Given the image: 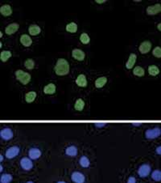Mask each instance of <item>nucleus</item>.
Returning a JSON list of instances; mask_svg holds the SVG:
<instances>
[{
  "label": "nucleus",
  "mask_w": 161,
  "mask_h": 183,
  "mask_svg": "<svg viewBox=\"0 0 161 183\" xmlns=\"http://www.w3.org/2000/svg\"><path fill=\"white\" fill-rule=\"evenodd\" d=\"M84 107L85 101L81 98L77 99L76 102H75V105H74V109L77 110V111H82L83 109H84Z\"/></svg>",
  "instance_id": "26"
},
{
  "label": "nucleus",
  "mask_w": 161,
  "mask_h": 183,
  "mask_svg": "<svg viewBox=\"0 0 161 183\" xmlns=\"http://www.w3.org/2000/svg\"><path fill=\"white\" fill-rule=\"evenodd\" d=\"M13 178L9 173H3L0 177V183H10Z\"/></svg>",
  "instance_id": "27"
},
{
  "label": "nucleus",
  "mask_w": 161,
  "mask_h": 183,
  "mask_svg": "<svg viewBox=\"0 0 161 183\" xmlns=\"http://www.w3.org/2000/svg\"><path fill=\"white\" fill-rule=\"evenodd\" d=\"M80 41H81V42H82V44L87 45V44H89V43L90 42V36H89L87 33L83 32V33H82L81 36H80Z\"/></svg>",
  "instance_id": "30"
},
{
  "label": "nucleus",
  "mask_w": 161,
  "mask_h": 183,
  "mask_svg": "<svg viewBox=\"0 0 161 183\" xmlns=\"http://www.w3.org/2000/svg\"><path fill=\"white\" fill-rule=\"evenodd\" d=\"M97 3H104L105 2H106V0H96L95 1Z\"/></svg>",
  "instance_id": "37"
},
{
  "label": "nucleus",
  "mask_w": 161,
  "mask_h": 183,
  "mask_svg": "<svg viewBox=\"0 0 161 183\" xmlns=\"http://www.w3.org/2000/svg\"><path fill=\"white\" fill-rule=\"evenodd\" d=\"M28 32H29V34L32 36H36L40 33L41 29L40 26H38L36 24H32L28 28Z\"/></svg>",
  "instance_id": "19"
},
{
  "label": "nucleus",
  "mask_w": 161,
  "mask_h": 183,
  "mask_svg": "<svg viewBox=\"0 0 161 183\" xmlns=\"http://www.w3.org/2000/svg\"><path fill=\"white\" fill-rule=\"evenodd\" d=\"M65 154L69 157H76L77 155V148L76 146H69L65 149Z\"/></svg>",
  "instance_id": "22"
},
{
  "label": "nucleus",
  "mask_w": 161,
  "mask_h": 183,
  "mask_svg": "<svg viewBox=\"0 0 161 183\" xmlns=\"http://www.w3.org/2000/svg\"><path fill=\"white\" fill-rule=\"evenodd\" d=\"M152 54L156 58H157V59L161 58V48L160 46H157V47L155 48L153 50H152Z\"/></svg>",
  "instance_id": "33"
},
{
  "label": "nucleus",
  "mask_w": 161,
  "mask_h": 183,
  "mask_svg": "<svg viewBox=\"0 0 161 183\" xmlns=\"http://www.w3.org/2000/svg\"><path fill=\"white\" fill-rule=\"evenodd\" d=\"M161 135L160 128L156 127L153 129H148L146 130L145 137L148 139H154L158 138Z\"/></svg>",
  "instance_id": "3"
},
{
  "label": "nucleus",
  "mask_w": 161,
  "mask_h": 183,
  "mask_svg": "<svg viewBox=\"0 0 161 183\" xmlns=\"http://www.w3.org/2000/svg\"><path fill=\"white\" fill-rule=\"evenodd\" d=\"M28 156L29 158L32 160L39 159L41 156V151L36 148H32L28 151Z\"/></svg>",
  "instance_id": "13"
},
{
  "label": "nucleus",
  "mask_w": 161,
  "mask_h": 183,
  "mask_svg": "<svg viewBox=\"0 0 161 183\" xmlns=\"http://www.w3.org/2000/svg\"><path fill=\"white\" fill-rule=\"evenodd\" d=\"M157 29H158L159 31H161V23H160V24L157 25Z\"/></svg>",
  "instance_id": "38"
},
{
  "label": "nucleus",
  "mask_w": 161,
  "mask_h": 183,
  "mask_svg": "<svg viewBox=\"0 0 161 183\" xmlns=\"http://www.w3.org/2000/svg\"><path fill=\"white\" fill-rule=\"evenodd\" d=\"M27 183H34V182H33V181H27Z\"/></svg>",
  "instance_id": "42"
},
{
  "label": "nucleus",
  "mask_w": 161,
  "mask_h": 183,
  "mask_svg": "<svg viewBox=\"0 0 161 183\" xmlns=\"http://www.w3.org/2000/svg\"><path fill=\"white\" fill-rule=\"evenodd\" d=\"M79 163L80 165H81V166L83 168H88L89 166H90V160L88 159L87 157H85V156H83V157H81V159H80L79 160Z\"/></svg>",
  "instance_id": "29"
},
{
  "label": "nucleus",
  "mask_w": 161,
  "mask_h": 183,
  "mask_svg": "<svg viewBox=\"0 0 161 183\" xmlns=\"http://www.w3.org/2000/svg\"><path fill=\"white\" fill-rule=\"evenodd\" d=\"M95 127H105L106 125V123H105V122H98V123H95Z\"/></svg>",
  "instance_id": "34"
},
{
  "label": "nucleus",
  "mask_w": 161,
  "mask_h": 183,
  "mask_svg": "<svg viewBox=\"0 0 161 183\" xmlns=\"http://www.w3.org/2000/svg\"><path fill=\"white\" fill-rule=\"evenodd\" d=\"M0 13L3 16H9L12 14V8L10 5L5 4L0 8Z\"/></svg>",
  "instance_id": "18"
},
{
  "label": "nucleus",
  "mask_w": 161,
  "mask_h": 183,
  "mask_svg": "<svg viewBox=\"0 0 161 183\" xmlns=\"http://www.w3.org/2000/svg\"><path fill=\"white\" fill-rule=\"evenodd\" d=\"M71 179L74 183H85V177L80 172H73L71 174Z\"/></svg>",
  "instance_id": "9"
},
{
  "label": "nucleus",
  "mask_w": 161,
  "mask_h": 183,
  "mask_svg": "<svg viewBox=\"0 0 161 183\" xmlns=\"http://www.w3.org/2000/svg\"><path fill=\"white\" fill-rule=\"evenodd\" d=\"M66 31L70 33H75L77 31V24L74 22H71L66 25L65 27Z\"/></svg>",
  "instance_id": "24"
},
{
  "label": "nucleus",
  "mask_w": 161,
  "mask_h": 183,
  "mask_svg": "<svg viewBox=\"0 0 161 183\" xmlns=\"http://www.w3.org/2000/svg\"><path fill=\"white\" fill-rule=\"evenodd\" d=\"M76 84H77L79 87H82V88H85L88 84L87 80H86V77H85V75L83 74L79 75L77 77V79H76Z\"/></svg>",
  "instance_id": "14"
},
{
  "label": "nucleus",
  "mask_w": 161,
  "mask_h": 183,
  "mask_svg": "<svg viewBox=\"0 0 161 183\" xmlns=\"http://www.w3.org/2000/svg\"><path fill=\"white\" fill-rule=\"evenodd\" d=\"M148 73L150 75L156 76V75H158L160 74V69L156 65H151V66H148Z\"/></svg>",
  "instance_id": "25"
},
{
  "label": "nucleus",
  "mask_w": 161,
  "mask_h": 183,
  "mask_svg": "<svg viewBox=\"0 0 161 183\" xmlns=\"http://www.w3.org/2000/svg\"><path fill=\"white\" fill-rule=\"evenodd\" d=\"M72 56L74 59L77 61H83L85 57V53L83 50H79V49H74L72 51Z\"/></svg>",
  "instance_id": "11"
},
{
  "label": "nucleus",
  "mask_w": 161,
  "mask_h": 183,
  "mask_svg": "<svg viewBox=\"0 0 161 183\" xmlns=\"http://www.w3.org/2000/svg\"><path fill=\"white\" fill-rule=\"evenodd\" d=\"M127 183H136V180H135V178L134 177H130L128 178Z\"/></svg>",
  "instance_id": "35"
},
{
  "label": "nucleus",
  "mask_w": 161,
  "mask_h": 183,
  "mask_svg": "<svg viewBox=\"0 0 161 183\" xmlns=\"http://www.w3.org/2000/svg\"><path fill=\"white\" fill-rule=\"evenodd\" d=\"M146 11H147V13L149 16H155L156 14L160 13L161 11L160 3H157V4H155V5L149 6L147 8Z\"/></svg>",
  "instance_id": "10"
},
{
  "label": "nucleus",
  "mask_w": 161,
  "mask_h": 183,
  "mask_svg": "<svg viewBox=\"0 0 161 183\" xmlns=\"http://www.w3.org/2000/svg\"><path fill=\"white\" fill-rule=\"evenodd\" d=\"M36 93L34 92V91L28 92L25 95V101H26L27 103H32L36 100Z\"/></svg>",
  "instance_id": "21"
},
{
  "label": "nucleus",
  "mask_w": 161,
  "mask_h": 183,
  "mask_svg": "<svg viewBox=\"0 0 161 183\" xmlns=\"http://www.w3.org/2000/svg\"><path fill=\"white\" fill-rule=\"evenodd\" d=\"M19 29V24L17 23H12V24H8L7 26L6 27L5 32L6 34L7 35H12L15 32H16Z\"/></svg>",
  "instance_id": "12"
},
{
  "label": "nucleus",
  "mask_w": 161,
  "mask_h": 183,
  "mask_svg": "<svg viewBox=\"0 0 161 183\" xmlns=\"http://www.w3.org/2000/svg\"><path fill=\"white\" fill-rule=\"evenodd\" d=\"M56 87L53 83L48 84L46 86H45V88H44V93L47 95H53L56 93Z\"/></svg>",
  "instance_id": "17"
},
{
  "label": "nucleus",
  "mask_w": 161,
  "mask_h": 183,
  "mask_svg": "<svg viewBox=\"0 0 161 183\" xmlns=\"http://www.w3.org/2000/svg\"><path fill=\"white\" fill-rule=\"evenodd\" d=\"M20 166L23 169L26 170V171L32 169L33 168V163L32 161V159H30L28 157H23L20 160Z\"/></svg>",
  "instance_id": "6"
},
{
  "label": "nucleus",
  "mask_w": 161,
  "mask_h": 183,
  "mask_svg": "<svg viewBox=\"0 0 161 183\" xmlns=\"http://www.w3.org/2000/svg\"><path fill=\"white\" fill-rule=\"evenodd\" d=\"M16 79L21 83L22 84L26 85L31 81L32 76L29 73L25 72L22 70H17L16 72Z\"/></svg>",
  "instance_id": "2"
},
{
  "label": "nucleus",
  "mask_w": 161,
  "mask_h": 183,
  "mask_svg": "<svg viewBox=\"0 0 161 183\" xmlns=\"http://www.w3.org/2000/svg\"><path fill=\"white\" fill-rule=\"evenodd\" d=\"M156 153L158 155H160L161 154V146H159L157 148H156Z\"/></svg>",
  "instance_id": "36"
},
{
  "label": "nucleus",
  "mask_w": 161,
  "mask_h": 183,
  "mask_svg": "<svg viewBox=\"0 0 161 183\" xmlns=\"http://www.w3.org/2000/svg\"><path fill=\"white\" fill-rule=\"evenodd\" d=\"M20 43L25 47H29L30 45H32V40L29 35L23 34L20 37Z\"/></svg>",
  "instance_id": "15"
},
{
  "label": "nucleus",
  "mask_w": 161,
  "mask_h": 183,
  "mask_svg": "<svg viewBox=\"0 0 161 183\" xmlns=\"http://www.w3.org/2000/svg\"><path fill=\"white\" fill-rule=\"evenodd\" d=\"M151 178H152L154 181H160L161 180L160 170H154L153 172H151Z\"/></svg>",
  "instance_id": "31"
},
{
  "label": "nucleus",
  "mask_w": 161,
  "mask_h": 183,
  "mask_svg": "<svg viewBox=\"0 0 161 183\" xmlns=\"http://www.w3.org/2000/svg\"><path fill=\"white\" fill-rule=\"evenodd\" d=\"M24 66L26 67L27 69H28V70L34 69V67H35L34 60L32 59H27L26 61H25V63H24Z\"/></svg>",
  "instance_id": "32"
},
{
  "label": "nucleus",
  "mask_w": 161,
  "mask_h": 183,
  "mask_svg": "<svg viewBox=\"0 0 161 183\" xmlns=\"http://www.w3.org/2000/svg\"><path fill=\"white\" fill-rule=\"evenodd\" d=\"M151 46H152V45H151V42L150 41H144L140 44L139 47V50L141 53L145 54V53H148L151 50Z\"/></svg>",
  "instance_id": "8"
},
{
  "label": "nucleus",
  "mask_w": 161,
  "mask_h": 183,
  "mask_svg": "<svg viewBox=\"0 0 161 183\" xmlns=\"http://www.w3.org/2000/svg\"><path fill=\"white\" fill-rule=\"evenodd\" d=\"M136 59H137V56L135 53H131L128 58V60H127V63H126V68L127 69H132V67L135 65V62H136Z\"/></svg>",
  "instance_id": "16"
},
{
  "label": "nucleus",
  "mask_w": 161,
  "mask_h": 183,
  "mask_svg": "<svg viewBox=\"0 0 161 183\" xmlns=\"http://www.w3.org/2000/svg\"><path fill=\"white\" fill-rule=\"evenodd\" d=\"M151 171V168L148 164H143L138 169V174L140 178H146L150 174Z\"/></svg>",
  "instance_id": "4"
},
{
  "label": "nucleus",
  "mask_w": 161,
  "mask_h": 183,
  "mask_svg": "<svg viewBox=\"0 0 161 183\" xmlns=\"http://www.w3.org/2000/svg\"><path fill=\"white\" fill-rule=\"evenodd\" d=\"M19 148L17 146H13L9 148L6 151L5 156L7 159H13L16 157H17L19 153Z\"/></svg>",
  "instance_id": "5"
},
{
  "label": "nucleus",
  "mask_w": 161,
  "mask_h": 183,
  "mask_svg": "<svg viewBox=\"0 0 161 183\" xmlns=\"http://www.w3.org/2000/svg\"><path fill=\"white\" fill-rule=\"evenodd\" d=\"M3 155H0V161L2 162V161H3Z\"/></svg>",
  "instance_id": "39"
},
{
  "label": "nucleus",
  "mask_w": 161,
  "mask_h": 183,
  "mask_svg": "<svg viewBox=\"0 0 161 183\" xmlns=\"http://www.w3.org/2000/svg\"><path fill=\"white\" fill-rule=\"evenodd\" d=\"M57 183H66V182H65V181H58Z\"/></svg>",
  "instance_id": "41"
},
{
  "label": "nucleus",
  "mask_w": 161,
  "mask_h": 183,
  "mask_svg": "<svg viewBox=\"0 0 161 183\" xmlns=\"http://www.w3.org/2000/svg\"><path fill=\"white\" fill-rule=\"evenodd\" d=\"M106 83H107V78L106 77H99L95 81V87L97 88H102L106 85Z\"/></svg>",
  "instance_id": "20"
},
{
  "label": "nucleus",
  "mask_w": 161,
  "mask_h": 183,
  "mask_svg": "<svg viewBox=\"0 0 161 183\" xmlns=\"http://www.w3.org/2000/svg\"><path fill=\"white\" fill-rule=\"evenodd\" d=\"M54 72L59 76H64L69 74V63L68 61L65 59H59L54 66Z\"/></svg>",
  "instance_id": "1"
},
{
  "label": "nucleus",
  "mask_w": 161,
  "mask_h": 183,
  "mask_svg": "<svg viewBox=\"0 0 161 183\" xmlns=\"http://www.w3.org/2000/svg\"><path fill=\"white\" fill-rule=\"evenodd\" d=\"M133 74L136 75V76L142 77L145 75V71L143 69L142 66H135V68L133 69Z\"/></svg>",
  "instance_id": "28"
},
{
  "label": "nucleus",
  "mask_w": 161,
  "mask_h": 183,
  "mask_svg": "<svg viewBox=\"0 0 161 183\" xmlns=\"http://www.w3.org/2000/svg\"><path fill=\"white\" fill-rule=\"evenodd\" d=\"M0 137L3 140H10L13 138V131L10 128H3L0 131Z\"/></svg>",
  "instance_id": "7"
},
{
  "label": "nucleus",
  "mask_w": 161,
  "mask_h": 183,
  "mask_svg": "<svg viewBox=\"0 0 161 183\" xmlns=\"http://www.w3.org/2000/svg\"><path fill=\"white\" fill-rule=\"evenodd\" d=\"M11 56H12V53H11V51L3 50L0 53V59L3 63H6L8 59L11 58Z\"/></svg>",
  "instance_id": "23"
},
{
  "label": "nucleus",
  "mask_w": 161,
  "mask_h": 183,
  "mask_svg": "<svg viewBox=\"0 0 161 183\" xmlns=\"http://www.w3.org/2000/svg\"><path fill=\"white\" fill-rule=\"evenodd\" d=\"M0 169H1V170H0L1 172L3 171V165H1V166H0Z\"/></svg>",
  "instance_id": "40"
}]
</instances>
